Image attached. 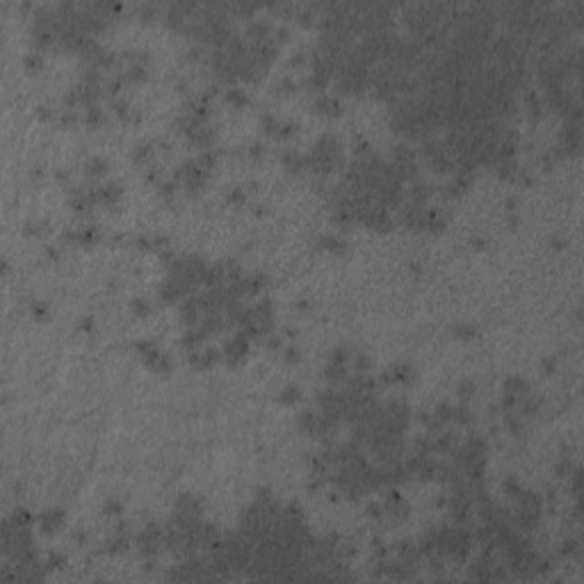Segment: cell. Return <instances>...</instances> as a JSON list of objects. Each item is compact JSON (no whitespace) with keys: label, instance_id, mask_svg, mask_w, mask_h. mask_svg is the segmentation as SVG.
Returning <instances> with one entry per match:
<instances>
[{"label":"cell","instance_id":"1","mask_svg":"<svg viewBox=\"0 0 584 584\" xmlns=\"http://www.w3.org/2000/svg\"><path fill=\"white\" fill-rule=\"evenodd\" d=\"M249 345H251V340L246 338L242 331H238L235 336H233L228 342L224 345V349H221V354H224V361L231 367H235V365H240L242 361H244V356L249 354Z\"/></svg>","mask_w":584,"mask_h":584},{"label":"cell","instance_id":"2","mask_svg":"<svg viewBox=\"0 0 584 584\" xmlns=\"http://www.w3.org/2000/svg\"><path fill=\"white\" fill-rule=\"evenodd\" d=\"M64 518H67V513H64V509H46L41 511L39 518H37V523H39V530L44 532V534H53V532H57L64 525Z\"/></svg>","mask_w":584,"mask_h":584},{"label":"cell","instance_id":"3","mask_svg":"<svg viewBox=\"0 0 584 584\" xmlns=\"http://www.w3.org/2000/svg\"><path fill=\"white\" fill-rule=\"evenodd\" d=\"M315 110L319 114H326V117H338L342 112V103H340L338 96H331V94H319L315 98Z\"/></svg>","mask_w":584,"mask_h":584},{"label":"cell","instance_id":"4","mask_svg":"<svg viewBox=\"0 0 584 584\" xmlns=\"http://www.w3.org/2000/svg\"><path fill=\"white\" fill-rule=\"evenodd\" d=\"M67 238H69V242H73V244L87 246V244H94V242L100 238V231L96 228V226H85V228H80V231L69 233Z\"/></svg>","mask_w":584,"mask_h":584},{"label":"cell","instance_id":"5","mask_svg":"<svg viewBox=\"0 0 584 584\" xmlns=\"http://www.w3.org/2000/svg\"><path fill=\"white\" fill-rule=\"evenodd\" d=\"M317 246L322 251H329L331 256H342L347 251V242L342 238H338V235H322Z\"/></svg>","mask_w":584,"mask_h":584},{"label":"cell","instance_id":"6","mask_svg":"<svg viewBox=\"0 0 584 584\" xmlns=\"http://www.w3.org/2000/svg\"><path fill=\"white\" fill-rule=\"evenodd\" d=\"M128 548H130V534H117L114 532L112 536L105 541V552H110V555H121Z\"/></svg>","mask_w":584,"mask_h":584},{"label":"cell","instance_id":"7","mask_svg":"<svg viewBox=\"0 0 584 584\" xmlns=\"http://www.w3.org/2000/svg\"><path fill=\"white\" fill-rule=\"evenodd\" d=\"M281 162H283V167H286L290 173L306 171L304 155H301V153H297V151H283V155H281Z\"/></svg>","mask_w":584,"mask_h":584},{"label":"cell","instance_id":"8","mask_svg":"<svg viewBox=\"0 0 584 584\" xmlns=\"http://www.w3.org/2000/svg\"><path fill=\"white\" fill-rule=\"evenodd\" d=\"M388 370H390L395 384H409V381H413V377H415V370H413V365H409V363H395V365H390Z\"/></svg>","mask_w":584,"mask_h":584},{"label":"cell","instance_id":"9","mask_svg":"<svg viewBox=\"0 0 584 584\" xmlns=\"http://www.w3.org/2000/svg\"><path fill=\"white\" fill-rule=\"evenodd\" d=\"M505 392H511V395L523 397V395H527V392H530V384H527V379L513 374V377H507L505 379Z\"/></svg>","mask_w":584,"mask_h":584},{"label":"cell","instance_id":"10","mask_svg":"<svg viewBox=\"0 0 584 584\" xmlns=\"http://www.w3.org/2000/svg\"><path fill=\"white\" fill-rule=\"evenodd\" d=\"M153 144L151 142H142V144L135 146L133 151V160L137 162L140 167H151V160H153Z\"/></svg>","mask_w":584,"mask_h":584},{"label":"cell","instance_id":"11","mask_svg":"<svg viewBox=\"0 0 584 584\" xmlns=\"http://www.w3.org/2000/svg\"><path fill=\"white\" fill-rule=\"evenodd\" d=\"M226 100L231 103L233 107H238V110H242V107H246L249 105V94L242 89V87H228L226 89Z\"/></svg>","mask_w":584,"mask_h":584},{"label":"cell","instance_id":"12","mask_svg":"<svg viewBox=\"0 0 584 584\" xmlns=\"http://www.w3.org/2000/svg\"><path fill=\"white\" fill-rule=\"evenodd\" d=\"M121 75H123V80H126V82H130V85H137V82H144V80L148 78V67L130 64V67L121 73Z\"/></svg>","mask_w":584,"mask_h":584},{"label":"cell","instance_id":"13","mask_svg":"<svg viewBox=\"0 0 584 584\" xmlns=\"http://www.w3.org/2000/svg\"><path fill=\"white\" fill-rule=\"evenodd\" d=\"M85 169H87V176H92V180H96V178H100V176H105L107 160L100 158V155H96V158H92L89 162H87Z\"/></svg>","mask_w":584,"mask_h":584},{"label":"cell","instance_id":"14","mask_svg":"<svg viewBox=\"0 0 584 584\" xmlns=\"http://www.w3.org/2000/svg\"><path fill=\"white\" fill-rule=\"evenodd\" d=\"M85 123L89 128H100L105 123V114L98 105H92V107H85Z\"/></svg>","mask_w":584,"mask_h":584},{"label":"cell","instance_id":"15","mask_svg":"<svg viewBox=\"0 0 584 584\" xmlns=\"http://www.w3.org/2000/svg\"><path fill=\"white\" fill-rule=\"evenodd\" d=\"M452 422H457V425H468V422H472V411L468 409L465 402H459V404L452 409Z\"/></svg>","mask_w":584,"mask_h":584},{"label":"cell","instance_id":"16","mask_svg":"<svg viewBox=\"0 0 584 584\" xmlns=\"http://www.w3.org/2000/svg\"><path fill=\"white\" fill-rule=\"evenodd\" d=\"M454 336L459 340H475L477 338V326L472 322H459V324H454Z\"/></svg>","mask_w":584,"mask_h":584},{"label":"cell","instance_id":"17","mask_svg":"<svg viewBox=\"0 0 584 584\" xmlns=\"http://www.w3.org/2000/svg\"><path fill=\"white\" fill-rule=\"evenodd\" d=\"M110 107H112V112L117 114V117H121V119H128V117H130V112H133V107H130L128 98H121V96H117V98H110Z\"/></svg>","mask_w":584,"mask_h":584},{"label":"cell","instance_id":"18","mask_svg":"<svg viewBox=\"0 0 584 584\" xmlns=\"http://www.w3.org/2000/svg\"><path fill=\"white\" fill-rule=\"evenodd\" d=\"M299 399H301V390H299V386H294V384H288L286 388L279 392L281 404H294V402H299Z\"/></svg>","mask_w":584,"mask_h":584},{"label":"cell","instance_id":"19","mask_svg":"<svg viewBox=\"0 0 584 584\" xmlns=\"http://www.w3.org/2000/svg\"><path fill=\"white\" fill-rule=\"evenodd\" d=\"M505 425H507V429H509L513 436H520V434H523V429H525V420L511 411V413H505Z\"/></svg>","mask_w":584,"mask_h":584},{"label":"cell","instance_id":"20","mask_svg":"<svg viewBox=\"0 0 584 584\" xmlns=\"http://www.w3.org/2000/svg\"><path fill=\"white\" fill-rule=\"evenodd\" d=\"M9 518H12V523L16 525V527H30V525L34 523V516L27 509H23V507L14 509V513Z\"/></svg>","mask_w":584,"mask_h":584},{"label":"cell","instance_id":"21","mask_svg":"<svg viewBox=\"0 0 584 584\" xmlns=\"http://www.w3.org/2000/svg\"><path fill=\"white\" fill-rule=\"evenodd\" d=\"M151 301L146 297H135V299H130V311L135 313V315H148L151 313Z\"/></svg>","mask_w":584,"mask_h":584},{"label":"cell","instance_id":"22","mask_svg":"<svg viewBox=\"0 0 584 584\" xmlns=\"http://www.w3.org/2000/svg\"><path fill=\"white\" fill-rule=\"evenodd\" d=\"M23 64H25L27 71H39L41 67H44V57H41V53H37V50H32V53L25 55V60H23Z\"/></svg>","mask_w":584,"mask_h":584},{"label":"cell","instance_id":"23","mask_svg":"<svg viewBox=\"0 0 584 584\" xmlns=\"http://www.w3.org/2000/svg\"><path fill=\"white\" fill-rule=\"evenodd\" d=\"M283 361H286L288 365H297L299 361H301V352H299L297 345H286V349H283Z\"/></svg>","mask_w":584,"mask_h":584},{"label":"cell","instance_id":"24","mask_svg":"<svg viewBox=\"0 0 584 584\" xmlns=\"http://www.w3.org/2000/svg\"><path fill=\"white\" fill-rule=\"evenodd\" d=\"M388 552H390V548H388V543H386L384 538H374V541H372V555H374V559H386Z\"/></svg>","mask_w":584,"mask_h":584},{"label":"cell","instance_id":"25","mask_svg":"<svg viewBox=\"0 0 584 584\" xmlns=\"http://www.w3.org/2000/svg\"><path fill=\"white\" fill-rule=\"evenodd\" d=\"M46 571H55V568H64L67 566V557L64 555H60V552H53V555H48L46 559Z\"/></svg>","mask_w":584,"mask_h":584},{"label":"cell","instance_id":"26","mask_svg":"<svg viewBox=\"0 0 584 584\" xmlns=\"http://www.w3.org/2000/svg\"><path fill=\"white\" fill-rule=\"evenodd\" d=\"M470 395H475V384H472V381H461V384L457 386V397L461 399V402H468Z\"/></svg>","mask_w":584,"mask_h":584},{"label":"cell","instance_id":"27","mask_svg":"<svg viewBox=\"0 0 584 584\" xmlns=\"http://www.w3.org/2000/svg\"><path fill=\"white\" fill-rule=\"evenodd\" d=\"M226 201L233 203V206H242L246 201V190L244 187H233L231 192H228V196H226Z\"/></svg>","mask_w":584,"mask_h":584},{"label":"cell","instance_id":"28","mask_svg":"<svg viewBox=\"0 0 584 584\" xmlns=\"http://www.w3.org/2000/svg\"><path fill=\"white\" fill-rule=\"evenodd\" d=\"M561 555H564V557H571V555L580 557V541L578 538H566L564 543H561Z\"/></svg>","mask_w":584,"mask_h":584},{"label":"cell","instance_id":"29","mask_svg":"<svg viewBox=\"0 0 584 584\" xmlns=\"http://www.w3.org/2000/svg\"><path fill=\"white\" fill-rule=\"evenodd\" d=\"M502 488H505V493L509 495V498H513V500H516L518 493L523 491V488H520V484H518V479H516V477H507L505 482H502Z\"/></svg>","mask_w":584,"mask_h":584},{"label":"cell","instance_id":"30","mask_svg":"<svg viewBox=\"0 0 584 584\" xmlns=\"http://www.w3.org/2000/svg\"><path fill=\"white\" fill-rule=\"evenodd\" d=\"M294 130H297V123H290V121H286V123H279V130H276V140H290L292 135H294Z\"/></svg>","mask_w":584,"mask_h":584},{"label":"cell","instance_id":"31","mask_svg":"<svg viewBox=\"0 0 584 584\" xmlns=\"http://www.w3.org/2000/svg\"><path fill=\"white\" fill-rule=\"evenodd\" d=\"M365 513L370 518H384L386 516V505L384 502H367L365 505Z\"/></svg>","mask_w":584,"mask_h":584},{"label":"cell","instance_id":"32","mask_svg":"<svg viewBox=\"0 0 584 584\" xmlns=\"http://www.w3.org/2000/svg\"><path fill=\"white\" fill-rule=\"evenodd\" d=\"M133 347H135V352L140 354L142 359H144L146 354H151L153 349H158V345H155V342H153V340H137V342H135Z\"/></svg>","mask_w":584,"mask_h":584},{"label":"cell","instance_id":"33","mask_svg":"<svg viewBox=\"0 0 584 584\" xmlns=\"http://www.w3.org/2000/svg\"><path fill=\"white\" fill-rule=\"evenodd\" d=\"M46 228H48L46 221H27V224L23 226V233H25V235H41Z\"/></svg>","mask_w":584,"mask_h":584},{"label":"cell","instance_id":"34","mask_svg":"<svg viewBox=\"0 0 584 584\" xmlns=\"http://www.w3.org/2000/svg\"><path fill=\"white\" fill-rule=\"evenodd\" d=\"M297 92V82L292 78H281L276 85V94H294Z\"/></svg>","mask_w":584,"mask_h":584},{"label":"cell","instance_id":"35","mask_svg":"<svg viewBox=\"0 0 584 584\" xmlns=\"http://www.w3.org/2000/svg\"><path fill=\"white\" fill-rule=\"evenodd\" d=\"M121 511H123V505H121L117 498H110L105 502V513H107V516H119Z\"/></svg>","mask_w":584,"mask_h":584},{"label":"cell","instance_id":"36","mask_svg":"<svg viewBox=\"0 0 584 584\" xmlns=\"http://www.w3.org/2000/svg\"><path fill=\"white\" fill-rule=\"evenodd\" d=\"M75 123H78V114L73 112V110H64L60 117V126L69 128V126H75Z\"/></svg>","mask_w":584,"mask_h":584},{"label":"cell","instance_id":"37","mask_svg":"<svg viewBox=\"0 0 584 584\" xmlns=\"http://www.w3.org/2000/svg\"><path fill=\"white\" fill-rule=\"evenodd\" d=\"M249 155H251L253 160H258V162H260V160L265 158V146L260 144V142H256V144H251V146H249Z\"/></svg>","mask_w":584,"mask_h":584},{"label":"cell","instance_id":"38","mask_svg":"<svg viewBox=\"0 0 584 584\" xmlns=\"http://www.w3.org/2000/svg\"><path fill=\"white\" fill-rule=\"evenodd\" d=\"M283 340H286V338H283V333H276V336H272V333H269V338H267V347H269V349H281V347H283Z\"/></svg>","mask_w":584,"mask_h":584},{"label":"cell","instance_id":"39","mask_svg":"<svg viewBox=\"0 0 584 584\" xmlns=\"http://www.w3.org/2000/svg\"><path fill=\"white\" fill-rule=\"evenodd\" d=\"M48 311V306L44 304V301H32V315L34 317H44Z\"/></svg>","mask_w":584,"mask_h":584},{"label":"cell","instance_id":"40","mask_svg":"<svg viewBox=\"0 0 584 584\" xmlns=\"http://www.w3.org/2000/svg\"><path fill=\"white\" fill-rule=\"evenodd\" d=\"M541 367H543V372H555V367H557V359H555V356H548V359L541 361Z\"/></svg>","mask_w":584,"mask_h":584},{"label":"cell","instance_id":"41","mask_svg":"<svg viewBox=\"0 0 584 584\" xmlns=\"http://www.w3.org/2000/svg\"><path fill=\"white\" fill-rule=\"evenodd\" d=\"M80 331H85V333L94 331V317H92V315L82 317V322H80Z\"/></svg>","mask_w":584,"mask_h":584},{"label":"cell","instance_id":"42","mask_svg":"<svg viewBox=\"0 0 584 584\" xmlns=\"http://www.w3.org/2000/svg\"><path fill=\"white\" fill-rule=\"evenodd\" d=\"M304 62H306V53H301V50H299V53H294V57H290V62H288V64H290V67H301Z\"/></svg>","mask_w":584,"mask_h":584},{"label":"cell","instance_id":"43","mask_svg":"<svg viewBox=\"0 0 584 584\" xmlns=\"http://www.w3.org/2000/svg\"><path fill=\"white\" fill-rule=\"evenodd\" d=\"M55 178L60 180V185H64V187H69V183H71V180H69V171H64V169H60V171L55 173Z\"/></svg>","mask_w":584,"mask_h":584},{"label":"cell","instance_id":"44","mask_svg":"<svg viewBox=\"0 0 584 584\" xmlns=\"http://www.w3.org/2000/svg\"><path fill=\"white\" fill-rule=\"evenodd\" d=\"M73 541H75V543H78V545H85V543H87V534H85V532H82V530L73 532Z\"/></svg>","mask_w":584,"mask_h":584},{"label":"cell","instance_id":"45","mask_svg":"<svg viewBox=\"0 0 584 584\" xmlns=\"http://www.w3.org/2000/svg\"><path fill=\"white\" fill-rule=\"evenodd\" d=\"M37 114H39V119H44V121L53 117V114H50V110H48L46 105H39V107H37Z\"/></svg>","mask_w":584,"mask_h":584},{"label":"cell","instance_id":"46","mask_svg":"<svg viewBox=\"0 0 584 584\" xmlns=\"http://www.w3.org/2000/svg\"><path fill=\"white\" fill-rule=\"evenodd\" d=\"M283 338L294 340V338H297V329H292V326H286V331H283Z\"/></svg>","mask_w":584,"mask_h":584},{"label":"cell","instance_id":"47","mask_svg":"<svg viewBox=\"0 0 584 584\" xmlns=\"http://www.w3.org/2000/svg\"><path fill=\"white\" fill-rule=\"evenodd\" d=\"M46 256H48L50 260H57V258H60V251H57V249H53V246H48V249H46Z\"/></svg>","mask_w":584,"mask_h":584},{"label":"cell","instance_id":"48","mask_svg":"<svg viewBox=\"0 0 584 584\" xmlns=\"http://www.w3.org/2000/svg\"><path fill=\"white\" fill-rule=\"evenodd\" d=\"M472 246H475V249H484V246H486V240H484V238H475V240H472Z\"/></svg>","mask_w":584,"mask_h":584},{"label":"cell","instance_id":"49","mask_svg":"<svg viewBox=\"0 0 584 584\" xmlns=\"http://www.w3.org/2000/svg\"><path fill=\"white\" fill-rule=\"evenodd\" d=\"M552 246H555V249H564L566 242H564V240H559V235H557V238L552 240Z\"/></svg>","mask_w":584,"mask_h":584}]
</instances>
